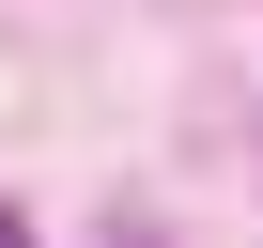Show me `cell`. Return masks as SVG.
<instances>
[{
    "mask_svg": "<svg viewBox=\"0 0 263 248\" xmlns=\"http://www.w3.org/2000/svg\"><path fill=\"white\" fill-rule=\"evenodd\" d=\"M0 248H31V217H16V202H0Z\"/></svg>",
    "mask_w": 263,
    "mask_h": 248,
    "instance_id": "obj_1",
    "label": "cell"
}]
</instances>
